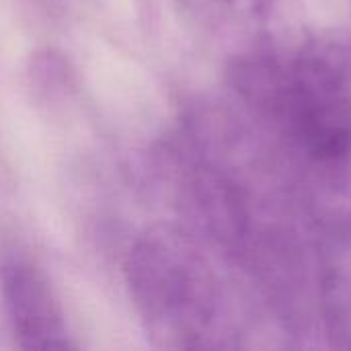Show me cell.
<instances>
[{
	"label": "cell",
	"mask_w": 351,
	"mask_h": 351,
	"mask_svg": "<svg viewBox=\"0 0 351 351\" xmlns=\"http://www.w3.org/2000/svg\"><path fill=\"white\" fill-rule=\"evenodd\" d=\"M156 173L181 222L226 255L267 302L319 304L300 222L308 216L269 144L245 113L199 103L156 152ZM313 226V224H311ZM282 306V308H284Z\"/></svg>",
	"instance_id": "6da1fadb"
},
{
	"label": "cell",
	"mask_w": 351,
	"mask_h": 351,
	"mask_svg": "<svg viewBox=\"0 0 351 351\" xmlns=\"http://www.w3.org/2000/svg\"><path fill=\"white\" fill-rule=\"evenodd\" d=\"M228 82L311 224L351 237V39L267 37L228 60Z\"/></svg>",
	"instance_id": "7a4b0ae2"
},
{
	"label": "cell",
	"mask_w": 351,
	"mask_h": 351,
	"mask_svg": "<svg viewBox=\"0 0 351 351\" xmlns=\"http://www.w3.org/2000/svg\"><path fill=\"white\" fill-rule=\"evenodd\" d=\"M237 271L183 222L144 228L125 259V286L150 343L177 351L243 348L249 302Z\"/></svg>",
	"instance_id": "3957f363"
},
{
	"label": "cell",
	"mask_w": 351,
	"mask_h": 351,
	"mask_svg": "<svg viewBox=\"0 0 351 351\" xmlns=\"http://www.w3.org/2000/svg\"><path fill=\"white\" fill-rule=\"evenodd\" d=\"M0 298L19 348L29 351L76 348L47 276L25 253L12 251L2 255Z\"/></svg>",
	"instance_id": "277c9868"
},
{
	"label": "cell",
	"mask_w": 351,
	"mask_h": 351,
	"mask_svg": "<svg viewBox=\"0 0 351 351\" xmlns=\"http://www.w3.org/2000/svg\"><path fill=\"white\" fill-rule=\"evenodd\" d=\"M181 19L228 60L259 45L269 33L278 0H171Z\"/></svg>",
	"instance_id": "5b68a950"
},
{
	"label": "cell",
	"mask_w": 351,
	"mask_h": 351,
	"mask_svg": "<svg viewBox=\"0 0 351 351\" xmlns=\"http://www.w3.org/2000/svg\"><path fill=\"white\" fill-rule=\"evenodd\" d=\"M319 315L337 348H351V261L321 267Z\"/></svg>",
	"instance_id": "8992f818"
},
{
	"label": "cell",
	"mask_w": 351,
	"mask_h": 351,
	"mask_svg": "<svg viewBox=\"0 0 351 351\" xmlns=\"http://www.w3.org/2000/svg\"><path fill=\"white\" fill-rule=\"evenodd\" d=\"M31 76L35 78V84L37 88L41 90H51V93H66V86H68V68H66V60L51 53V51H45V53H39L33 62V70H31Z\"/></svg>",
	"instance_id": "52a82bcc"
}]
</instances>
